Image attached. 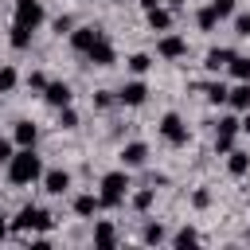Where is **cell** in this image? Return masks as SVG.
<instances>
[{
    "mask_svg": "<svg viewBox=\"0 0 250 250\" xmlns=\"http://www.w3.org/2000/svg\"><path fill=\"white\" fill-rule=\"evenodd\" d=\"M168 4H172V8H180V4H188V0H168Z\"/></svg>",
    "mask_w": 250,
    "mask_h": 250,
    "instance_id": "41",
    "label": "cell"
},
{
    "mask_svg": "<svg viewBox=\"0 0 250 250\" xmlns=\"http://www.w3.org/2000/svg\"><path fill=\"white\" fill-rule=\"evenodd\" d=\"M215 12H219V20H227L234 12V0H215Z\"/></svg>",
    "mask_w": 250,
    "mask_h": 250,
    "instance_id": "32",
    "label": "cell"
},
{
    "mask_svg": "<svg viewBox=\"0 0 250 250\" xmlns=\"http://www.w3.org/2000/svg\"><path fill=\"white\" fill-rule=\"evenodd\" d=\"M8 230H12V227H8V223H4V219H0V242H4V238H8Z\"/></svg>",
    "mask_w": 250,
    "mask_h": 250,
    "instance_id": "39",
    "label": "cell"
},
{
    "mask_svg": "<svg viewBox=\"0 0 250 250\" xmlns=\"http://www.w3.org/2000/svg\"><path fill=\"white\" fill-rule=\"evenodd\" d=\"M94 105H102V109H105V105H113V94H109V90H102V94L94 98Z\"/></svg>",
    "mask_w": 250,
    "mask_h": 250,
    "instance_id": "34",
    "label": "cell"
},
{
    "mask_svg": "<svg viewBox=\"0 0 250 250\" xmlns=\"http://www.w3.org/2000/svg\"><path fill=\"white\" fill-rule=\"evenodd\" d=\"M148 66H152V59H148V55H133V59H129V70H133V74H145Z\"/></svg>",
    "mask_w": 250,
    "mask_h": 250,
    "instance_id": "26",
    "label": "cell"
},
{
    "mask_svg": "<svg viewBox=\"0 0 250 250\" xmlns=\"http://www.w3.org/2000/svg\"><path fill=\"white\" fill-rule=\"evenodd\" d=\"M141 4H145V8H156V0H141Z\"/></svg>",
    "mask_w": 250,
    "mask_h": 250,
    "instance_id": "40",
    "label": "cell"
},
{
    "mask_svg": "<svg viewBox=\"0 0 250 250\" xmlns=\"http://www.w3.org/2000/svg\"><path fill=\"white\" fill-rule=\"evenodd\" d=\"M133 207H137V211H148V207H152V188L137 191V195H133Z\"/></svg>",
    "mask_w": 250,
    "mask_h": 250,
    "instance_id": "28",
    "label": "cell"
},
{
    "mask_svg": "<svg viewBox=\"0 0 250 250\" xmlns=\"http://www.w3.org/2000/svg\"><path fill=\"white\" fill-rule=\"evenodd\" d=\"M39 176H43V164H39V156L31 152V145L20 148V152L8 160V180H12V184H35Z\"/></svg>",
    "mask_w": 250,
    "mask_h": 250,
    "instance_id": "1",
    "label": "cell"
},
{
    "mask_svg": "<svg viewBox=\"0 0 250 250\" xmlns=\"http://www.w3.org/2000/svg\"><path fill=\"white\" fill-rule=\"evenodd\" d=\"M59 125H62V129H74V125H78V113H74L70 105H62V117H59Z\"/></svg>",
    "mask_w": 250,
    "mask_h": 250,
    "instance_id": "30",
    "label": "cell"
},
{
    "mask_svg": "<svg viewBox=\"0 0 250 250\" xmlns=\"http://www.w3.org/2000/svg\"><path fill=\"white\" fill-rule=\"evenodd\" d=\"M234 133H238V121H234V117H223V121H219V133H215V148H219V152H230Z\"/></svg>",
    "mask_w": 250,
    "mask_h": 250,
    "instance_id": "7",
    "label": "cell"
},
{
    "mask_svg": "<svg viewBox=\"0 0 250 250\" xmlns=\"http://www.w3.org/2000/svg\"><path fill=\"white\" fill-rule=\"evenodd\" d=\"M191 203H195V207H207V203H211V195H207V191H195V195H191Z\"/></svg>",
    "mask_w": 250,
    "mask_h": 250,
    "instance_id": "37",
    "label": "cell"
},
{
    "mask_svg": "<svg viewBox=\"0 0 250 250\" xmlns=\"http://www.w3.org/2000/svg\"><path fill=\"white\" fill-rule=\"evenodd\" d=\"M98 207H102V195H78V199H74V211H78L82 219H90Z\"/></svg>",
    "mask_w": 250,
    "mask_h": 250,
    "instance_id": "17",
    "label": "cell"
},
{
    "mask_svg": "<svg viewBox=\"0 0 250 250\" xmlns=\"http://www.w3.org/2000/svg\"><path fill=\"white\" fill-rule=\"evenodd\" d=\"M27 86H31V90H47V78H43L39 70H31V74H27Z\"/></svg>",
    "mask_w": 250,
    "mask_h": 250,
    "instance_id": "31",
    "label": "cell"
},
{
    "mask_svg": "<svg viewBox=\"0 0 250 250\" xmlns=\"http://www.w3.org/2000/svg\"><path fill=\"white\" fill-rule=\"evenodd\" d=\"M141 238H145V242H164V227H160V223H148Z\"/></svg>",
    "mask_w": 250,
    "mask_h": 250,
    "instance_id": "29",
    "label": "cell"
},
{
    "mask_svg": "<svg viewBox=\"0 0 250 250\" xmlns=\"http://www.w3.org/2000/svg\"><path fill=\"white\" fill-rule=\"evenodd\" d=\"M12 137H16L20 148H27V145H35V125H31V121H16V133H12Z\"/></svg>",
    "mask_w": 250,
    "mask_h": 250,
    "instance_id": "16",
    "label": "cell"
},
{
    "mask_svg": "<svg viewBox=\"0 0 250 250\" xmlns=\"http://www.w3.org/2000/svg\"><path fill=\"white\" fill-rule=\"evenodd\" d=\"M234 31H238V35H250V16H238V20H234Z\"/></svg>",
    "mask_w": 250,
    "mask_h": 250,
    "instance_id": "33",
    "label": "cell"
},
{
    "mask_svg": "<svg viewBox=\"0 0 250 250\" xmlns=\"http://www.w3.org/2000/svg\"><path fill=\"white\" fill-rule=\"evenodd\" d=\"M16 23H23V27H39L43 23V4L39 0H16Z\"/></svg>",
    "mask_w": 250,
    "mask_h": 250,
    "instance_id": "4",
    "label": "cell"
},
{
    "mask_svg": "<svg viewBox=\"0 0 250 250\" xmlns=\"http://www.w3.org/2000/svg\"><path fill=\"white\" fill-rule=\"evenodd\" d=\"M43 188H47L51 195H62V191L70 188V172H62V168H51V172H43Z\"/></svg>",
    "mask_w": 250,
    "mask_h": 250,
    "instance_id": "9",
    "label": "cell"
},
{
    "mask_svg": "<svg viewBox=\"0 0 250 250\" xmlns=\"http://www.w3.org/2000/svg\"><path fill=\"white\" fill-rule=\"evenodd\" d=\"M55 31H59V35L70 31V16H59V20H55Z\"/></svg>",
    "mask_w": 250,
    "mask_h": 250,
    "instance_id": "36",
    "label": "cell"
},
{
    "mask_svg": "<svg viewBox=\"0 0 250 250\" xmlns=\"http://www.w3.org/2000/svg\"><path fill=\"white\" fill-rule=\"evenodd\" d=\"M230 59H234L230 47H211V51H207V70H223Z\"/></svg>",
    "mask_w": 250,
    "mask_h": 250,
    "instance_id": "14",
    "label": "cell"
},
{
    "mask_svg": "<svg viewBox=\"0 0 250 250\" xmlns=\"http://www.w3.org/2000/svg\"><path fill=\"white\" fill-rule=\"evenodd\" d=\"M227 102H230L234 109H250V82H238V86L227 94Z\"/></svg>",
    "mask_w": 250,
    "mask_h": 250,
    "instance_id": "15",
    "label": "cell"
},
{
    "mask_svg": "<svg viewBox=\"0 0 250 250\" xmlns=\"http://www.w3.org/2000/svg\"><path fill=\"white\" fill-rule=\"evenodd\" d=\"M172 242H176V246H180V250H188V246H195V242H199V234H195V230H191V227H184V230H180V234H176V238H172Z\"/></svg>",
    "mask_w": 250,
    "mask_h": 250,
    "instance_id": "23",
    "label": "cell"
},
{
    "mask_svg": "<svg viewBox=\"0 0 250 250\" xmlns=\"http://www.w3.org/2000/svg\"><path fill=\"white\" fill-rule=\"evenodd\" d=\"M43 98H47L51 105H59V109H62V105H70V86H66V82H47Z\"/></svg>",
    "mask_w": 250,
    "mask_h": 250,
    "instance_id": "11",
    "label": "cell"
},
{
    "mask_svg": "<svg viewBox=\"0 0 250 250\" xmlns=\"http://www.w3.org/2000/svg\"><path fill=\"white\" fill-rule=\"evenodd\" d=\"M51 223H55L51 211L27 203V207H20V215L12 219V230H16V234H23V230H51Z\"/></svg>",
    "mask_w": 250,
    "mask_h": 250,
    "instance_id": "2",
    "label": "cell"
},
{
    "mask_svg": "<svg viewBox=\"0 0 250 250\" xmlns=\"http://www.w3.org/2000/svg\"><path fill=\"white\" fill-rule=\"evenodd\" d=\"M145 98H148V86H145V82H125V86H121V94H117V102H121V105H141Z\"/></svg>",
    "mask_w": 250,
    "mask_h": 250,
    "instance_id": "8",
    "label": "cell"
},
{
    "mask_svg": "<svg viewBox=\"0 0 250 250\" xmlns=\"http://www.w3.org/2000/svg\"><path fill=\"white\" fill-rule=\"evenodd\" d=\"M16 82H20V78H16V70H12V66H0V94H8Z\"/></svg>",
    "mask_w": 250,
    "mask_h": 250,
    "instance_id": "25",
    "label": "cell"
},
{
    "mask_svg": "<svg viewBox=\"0 0 250 250\" xmlns=\"http://www.w3.org/2000/svg\"><path fill=\"white\" fill-rule=\"evenodd\" d=\"M121 160H125L129 168H137V164H145V160H148V148H145L141 141H129V145L121 148Z\"/></svg>",
    "mask_w": 250,
    "mask_h": 250,
    "instance_id": "13",
    "label": "cell"
},
{
    "mask_svg": "<svg viewBox=\"0 0 250 250\" xmlns=\"http://www.w3.org/2000/svg\"><path fill=\"white\" fill-rule=\"evenodd\" d=\"M238 129H242V133H250V113H246V117L238 121Z\"/></svg>",
    "mask_w": 250,
    "mask_h": 250,
    "instance_id": "38",
    "label": "cell"
},
{
    "mask_svg": "<svg viewBox=\"0 0 250 250\" xmlns=\"http://www.w3.org/2000/svg\"><path fill=\"white\" fill-rule=\"evenodd\" d=\"M156 51H160L164 59H180V55H188V43H184L180 35H164V39L156 43Z\"/></svg>",
    "mask_w": 250,
    "mask_h": 250,
    "instance_id": "10",
    "label": "cell"
},
{
    "mask_svg": "<svg viewBox=\"0 0 250 250\" xmlns=\"http://www.w3.org/2000/svg\"><path fill=\"white\" fill-rule=\"evenodd\" d=\"M215 23H219V12H215V4H211V8H203V12H199V27H203V31H211Z\"/></svg>",
    "mask_w": 250,
    "mask_h": 250,
    "instance_id": "24",
    "label": "cell"
},
{
    "mask_svg": "<svg viewBox=\"0 0 250 250\" xmlns=\"http://www.w3.org/2000/svg\"><path fill=\"white\" fill-rule=\"evenodd\" d=\"M227 94H230V90H227L223 82H211V86H207V98H211L215 105H219V102H227Z\"/></svg>",
    "mask_w": 250,
    "mask_h": 250,
    "instance_id": "27",
    "label": "cell"
},
{
    "mask_svg": "<svg viewBox=\"0 0 250 250\" xmlns=\"http://www.w3.org/2000/svg\"><path fill=\"white\" fill-rule=\"evenodd\" d=\"M227 70H230L238 82H250V59H246V55H234V59L227 62Z\"/></svg>",
    "mask_w": 250,
    "mask_h": 250,
    "instance_id": "18",
    "label": "cell"
},
{
    "mask_svg": "<svg viewBox=\"0 0 250 250\" xmlns=\"http://www.w3.org/2000/svg\"><path fill=\"white\" fill-rule=\"evenodd\" d=\"M148 23H152V31H168V27H172V12H164V8H148Z\"/></svg>",
    "mask_w": 250,
    "mask_h": 250,
    "instance_id": "19",
    "label": "cell"
},
{
    "mask_svg": "<svg viewBox=\"0 0 250 250\" xmlns=\"http://www.w3.org/2000/svg\"><path fill=\"white\" fill-rule=\"evenodd\" d=\"M94 242H98V246H113V242H117L113 223H98V227H94Z\"/></svg>",
    "mask_w": 250,
    "mask_h": 250,
    "instance_id": "20",
    "label": "cell"
},
{
    "mask_svg": "<svg viewBox=\"0 0 250 250\" xmlns=\"http://www.w3.org/2000/svg\"><path fill=\"white\" fill-rule=\"evenodd\" d=\"M12 156H16V152H12V141H0V160H4V164H8V160H12Z\"/></svg>",
    "mask_w": 250,
    "mask_h": 250,
    "instance_id": "35",
    "label": "cell"
},
{
    "mask_svg": "<svg viewBox=\"0 0 250 250\" xmlns=\"http://www.w3.org/2000/svg\"><path fill=\"white\" fill-rule=\"evenodd\" d=\"M86 59H90L94 66H109V62H113V43H109V39H98L94 51H90Z\"/></svg>",
    "mask_w": 250,
    "mask_h": 250,
    "instance_id": "12",
    "label": "cell"
},
{
    "mask_svg": "<svg viewBox=\"0 0 250 250\" xmlns=\"http://www.w3.org/2000/svg\"><path fill=\"white\" fill-rule=\"evenodd\" d=\"M98 39H105V31H102V27H78V31H70V47H74L78 55H90Z\"/></svg>",
    "mask_w": 250,
    "mask_h": 250,
    "instance_id": "5",
    "label": "cell"
},
{
    "mask_svg": "<svg viewBox=\"0 0 250 250\" xmlns=\"http://www.w3.org/2000/svg\"><path fill=\"white\" fill-rule=\"evenodd\" d=\"M129 191V176L125 172H105L102 176V207H117Z\"/></svg>",
    "mask_w": 250,
    "mask_h": 250,
    "instance_id": "3",
    "label": "cell"
},
{
    "mask_svg": "<svg viewBox=\"0 0 250 250\" xmlns=\"http://www.w3.org/2000/svg\"><path fill=\"white\" fill-rule=\"evenodd\" d=\"M31 43V27H23V23H12V47L16 51H23Z\"/></svg>",
    "mask_w": 250,
    "mask_h": 250,
    "instance_id": "22",
    "label": "cell"
},
{
    "mask_svg": "<svg viewBox=\"0 0 250 250\" xmlns=\"http://www.w3.org/2000/svg\"><path fill=\"white\" fill-rule=\"evenodd\" d=\"M160 137H164L168 145H188V125H184L176 113H164V121H160Z\"/></svg>",
    "mask_w": 250,
    "mask_h": 250,
    "instance_id": "6",
    "label": "cell"
},
{
    "mask_svg": "<svg viewBox=\"0 0 250 250\" xmlns=\"http://www.w3.org/2000/svg\"><path fill=\"white\" fill-rule=\"evenodd\" d=\"M227 168H230V176H246V172H250V156H246V152H230Z\"/></svg>",
    "mask_w": 250,
    "mask_h": 250,
    "instance_id": "21",
    "label": "cell"
}]
</instances>
